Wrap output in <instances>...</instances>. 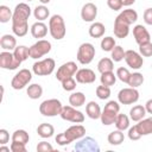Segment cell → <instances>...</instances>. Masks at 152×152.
<instances>
[{
    "label": "cell",
    "instance_id": "obj_1",
    "mask_svg": "<svg viewBox=\"0 0 152 152\" xmlns=\"http://www.w3.org/2000/svg\"><path fill=\"white\" fill-rule=\"evenodd\" d=\"M31 15V7L20 2L14 7L12 17V31L17 37H24L28 32V18Z\"/></svg>",
    "mask_w": 152,
    "mask_h": 152
},
{
    "label": "cell",
    "instance_id": "obj_2",
    "mask_svg": "<svg viewBox=\"0 0 152 152\" xmlns=\"http://www.w3.org/2000/svg\"><path fill=\"white\" fill-rule=\"evenodd\" d=\"M49 32H50L51 37L56 40H61L65 37L66 27H65V23H64V19L62 15L53 14L49 19Z\"/></svg>",
    "mask_w": 152,
    "mask_h": 152
},
{
    "label": "cell",
    "instance_id": "obj_3",
    "mask_svg": "<svg viewBox=\"0 0 152 152\" xmlns=\"http://www.w3.org/2000/svg\"><path fill=\"white\" fill-rule=\"evenodd\" d=\"M120 113V104H119V101H108L106 104H104V108L102 109V113H101V122L102 125L104 126H109L112 124H114L118 114Z\"/></svg>",
    "mask_w": 152,
    "mask_h": 152
},
{
    "label": "cell",
    "instance_id": "obj_4",
    "mask_svg": "<svg viewBox=\"0 0 152 152\" xmlns=\"http://www.w3.org/2000/svg\"><path fill=\"white\" fill-rule=\"evenodd\" d=\"M62 102L57 99H49L39 104V112L44 116H56L62 112Z\"/></svg>",
    "mask_w": 152,
    "mask_h": 152
},
{
    "label": "cell",
    "instance_id": "obj_5",
    "mask_svg": "<svg viewBox=\"0 0 152 152\" xmlns=\"http://www.w3.org/2000/svg\"><path fill=\"white\" fill-rule=\"evenodd\" d=\"M55 66H56L55 59L48 57V58L36 62L32 65V72L37 76H49L53 72Z\"/></svg>",
    "mask_w": 152,
    "mask_h": 152
},
{
    "label": "cell",
    "instance_id": "obj_6",
    "mask_svg": "<svg viewBox=\"0 0 152 152\" xmlns=\"http://www.w3.org/2000/svg\"><path fill=\"white\" fill-rule=\"evenodd\" d=\"M94 57H95V48L91 43H83L78 46L77 56H76L78 63H81L82 65H87L91 63Z\"/></svg>",
    "mask_w": 152,
    "mask_h": 152
},
{
    "label": "cell",
    "instance_id": "obj_7",
    "mask_svg": "<svg viewBox=\"0 0 152 152\" xmlns=\"http://www.w3.org/2000/svg\"><path fill=\"white\" fill-rule=\"evenodd\" d=\"M51 43L46 39H38L33 45L30 46V57L33 59H38L51 51Z\"/></svg>",
    "mask_w": 152,
    "mask_h": 152
},
{
    "label": "cell",
    "instance_id": "obj_8",
    "mask_svg": "<svg viewBox=\"0 0 152 152\" xmlns=\"http://www.w3.org/2000/svg\"><path fill=\"white\" fill-rule=\"evenodd\" d=\"M32 80V72L28 69H21L19 70L11 81V87L15 90L24 89Z\"/></svg>",
    "mask_w": 152,
    "mask_h": 152
},
{
    "label": "cell",
    "instance_id": "obj_9",
    "mask_svg": "<svg viewBox=\"0 0 152 152\" xmlns=\"http://www.w3.org/2000/svg\"><path fill=\"white\" fill-rule=\"evenodd\" d=\"M61 118L65 121H70L74 124H82L84 121V114L76 109V107L70 106H63L62 112H61Z\"/></svg>",
    "mask_w": 152,
    "mask_h": 152
},
{
    "label": "cell",
    "instance_id": "obj_10",
    "mask_svg": "<svg viewBox=\"0 0 152 152\" xmlns=\"http://www.w3.org/2000/svg\"><path fill=\"white\" fill-rule=\"evenodd\" d=\"M139 100V91L137 88H124L118 94V101L121 104H133Z\"/></svg>",
    "mask_w": 152,
    "mask_h": 152
},
{
    "label": "cell",
    "instance_id": "obj_11",
    "mask_svg": "<svg viewBox=\"0 0 152 152\" xmlns=\"http://www.w3.org/2000/svg\"><path fill=\"white\" fill-rule=\"evenodd\" d=\"M77 70H78V68H77V64H76L75 62H72V61L66 62V63L62 64V65L57 69L56 78H57L59 82H62V81H64V80H66V78H69V77L75 76V74L77 72Z\"/></svg>",
    "mask_w": 152,
    "mask_h": 152
},
{
    "label": "cell",
    "instance_id": "obj_12",
    "mask_svg": "<svg viewBox=\"0 0 152 152\" xmlns=\"http://www.w3.org/2000/svg\"><path fill=\"white\" fill-rule=\"evenodd\" d=\"M21 64V62H19L13 52L11 51H2L0 52V66L2 69L6 70H15L17 68H19Z\"/></svg>",
    "mask_w": 152,
    "mask_h": 152
},
{
    "label": "cell",
    "instance_id": "obj_13",
    "mask_svg": "<svg viewBox=\"0 0 152 152\" xmlns=\"http://www.w3.org/2000/svg\"><path fill=\"white\" fill-rule=\"evenodd\" d=\"M129 26L131 24L128 21H126L120 14L115 18L114 20V28H113V32H114V36L116 38H126L129 33Z\"/></svg>",
    "mask_w": 152,
    "mask_h": 152
},
{
    "label": "cell",
    "instance_id": "obj_14",
    "mask_svg": "<svg viewBox=\"0 0 152 152\" xmlns=\"http://www.w3.org/2000/svg\"><path fill=\"white\" fill-rule=\"evenodd\" d=\"M124 59H125V62L127 63V65L129 68L135 69V70L140 69L142 66V64H144L142 56L139 52L134 51V50H127V51H125V58Z\"/></svg>",
    "mask_w": 152,
    "mask_h": 152
},
{
    "label": "cell",
    "instance_id": "obj_15",
    "mask_svg": "<svg viewBox=\"0 0 152 152\" xmlns=\"http://www.w3.org/2000/svg\"><path fill=\"white\" fill-rule=\"evenodd\" d=\"M75 150L76 151H82V152H99L100 151V146L97 145V141L90 137L87 138H81L78 142H76L75 145Z\"/></svg>",
    "mask_w": 152,
    "mask_h": 152
},
{
    "label": "cell",
    "instance_id": "obj_16",
    "mask_svg": "<svg viewBox=\"0 0 152 152\" xmlns=\"http://www.w3.org/2000/svg\"><path fill=\"white\" fill-rule=\"evenodd\" d=\"M63 133H64V135L66 137V139H68L70 142H72V141H75V140H80L81 138H83V137L86 135V128H84V126L77 124V125L70 126V127L66 128Z\"/></svg>",
    "mask_w": 152,
    "mask_h": 152
},
{
    "label": "cell",
    "instance_id": "obj_17",
    "mask_svg": "<svg viewBox=\"0 0 152 152\" xmlns=\"http://www.w3.org/2000/svg\"><path fill=\"white\" fill-rule=\"evenodd\" d=\"M75 77H76V81L78 83H82V84H90V83H94L96 80L95 72L88 68L78 69L77 72L75 74Z\"/></svg>",
    "mask_w": 152,
    "mask_h": 152
},
{
    "label": "cell",
    "instance_id": "obj_18",
    "mask_svg": "<svg viewBox=\"0 0 152 152\" xmlns=\"http://www.w3.org/2000/svg\"><path fill=\"white\" fill-rule=\"evenodd\" d=\"M97 15V7L93 2H87L83 5L81 10V18L86 23H91L96 19Z\"/></svg>",
    "mask_w": 152,
    "mask_h": 152
},
{
    "label": "cell",
    "instance_id": "obj_19",
    "mask_svg": "<svg viewBox=\"0 0 152 152\" xmlns=\"http://www.w3.org/2000/svg\"><path fill=\"white\" fill-rule=\"evenodd\" d=\"M133 37L138 45L151 42V36H150L147 28L142 25H135L133 27Z\"/></svg>",
    "mask_w": 152,
    "mask_h": 152
},
{
    "label": "cell",
    "instance_id": "obj_20",
    "mask_svg": "<svg viewBox=\"0 0 152 152\" xmlns=\"http://www.w3.org/2000/svg\"><path fill=\"white\" fill-rule=\"evenodd\" d=\"M48 26L43 23V21H36L34 24H32L30 31H31V34L33 38H37V39H42L44 38L46 34H48Z\"/></svg>",
    "mask_w": 152,
    "mask_h": 152
},
{
    "label": "cell",
    "instance_id": "obj_21",
    "mask_svg": "<svg viewBox=\"0 0 152 152\" xmlns=\"http://www.w3.org/2000/svg\"><path fill=\"white\" fill-rule=\"evenodd\" d=\"M0 46L5 51H13L17 48V39L12 34H4L0 38Z\"/></svg>",
    "mask_w": 152,
    "mask_h": 152
},
{
    "label": "cell",
    "instance_id": "obj_22",
    "mask_svg": "<svg viewBox=\"0 0 152 152\" xmlns=\"http://www.w3.org/2000/svg\"><path fill=\"white\" fill-rule=\"evenodd\" d=\"M86 113H87V115H88L90 119L96 120V119H100V118H101L102 110H101V108H100V106H99L97 102L90 101V102H88L87 106H86Z\"/></svg>",
    "mask_w": 152,
    "mask_h": 152
},
{
    "label": "cell",
    "instance_id": "obj_23",
    "mask_svg": "<svg viewBox=\"0 0 152 152\" xmlns=\"http://www.w3.org/2000/svg\"><path fill=\"white\" fill-rule=\"evenodd\" d=\"M139 133L142 135H148V134H152V116L151 118H144L142 120L138 121V124L135 125Z\"/></svg>",
    "mask_w": 152,
    "mask_h": 152
},
{
    "label": "cell",
    "instance_id": "obj_24",
    "mask_svg": "<svg viewBox=\"0 0 152 152\" xmlns=\"http://www.w3.org/2000/svg\"><path fill=\"white\" fill-rule=\"evenodd\" d=\"M146 109H145V106H141V104H137V106H133L129 110V119L138 122L140 120H142L146 115Z\"/></svg>",
    "mask_w": 152,
    "mask_h": 152
},
{
    "label": "cell",
    "instance_id": "obj_25",
    "mask_svg": "<svg viewBox=\"0 0 152 152\" xmlns=\"http://www.w3.org/2000/svg\"><path fill=\"white\" fill-rule=\"evenodd\" d=\"M37 133L39 137L44 138V139H48V138H51L55 133V128L51 124H48V122H43L40 124L38 127H37Z\"/></svg>",
    "mask_w": 152,
    "mask_h": 152
},
{
    "label": "cell",
    "instance_id": "obj_26",
    "mask_svg": "<svg viewBox=\"0 0 152 152\" xmlns=\"http://www.w3.org/2000/svg\"><path fill=\"white\" fill-rule=\"evenodd\" d=\"M106 32V27L102 23L95 21L89 27V36L91 38H101Z\"/></svg>",
    "mask_w": 152,
    "mask_h": 152
},
{
    "label": "cell",
    "instance_id": "obj_27",
    "mask_svg": "<svg viewBox=\"0 0 152 152\" xmlns=\"http://www.w3.org/2000/svg\"><path fill=\"white\" fill-rule=\"evenodd\" d=\"M33 17L38 20V21H44L50 17V11L45 5H39L36 6L33 10Z\"/></svg>",
    "mask_w": 152,
    "mask_h": 152
},
{
    "label": "cell",
    "instance_id": "obj_28",
    "mask_svg": "<svg viewBox=\"0 0 152 152\" xmlns=\"http://www.w3.org/2000/svg\"><path fill=\"white\" fill-rule=\"evenodd\" d=\"M107 140H108V142H109L110 145H114V146L122 144V142H124V140H125L124 131L116 129V131L110 132V133L108 134V137H107Z\"/></svg>",
    "mask_w": 152,
    "mask_h": 152
},
{
    "label": "cell",
    "instance_id": "obj_29",
    "mask_svg": "<svg viewBox=\"0 0 152 152\" xmlns=\"http://www.w3.org/2000/svg\"><path fill=\"white\" fill-rule=\"evenodd\" d=\"M13 55L14 57L19 61V62H24L30 57V48L25 46V45H19L13 50Z\"/></svg>",
    "mask_w": 152,
    "mask_h": 152
},
{
    "label": "cell",
    "instance_id": "obj_30",
    "mask_svg": "<svg viewBox=\"0 0 152 152\" xmlns=\"http://www.w3.org/2000/svg\"><path fill=\"white\" fill-rule=\"evenodd\" d=\"M69 103L72 106V107H81L86 103V95L82 93V91H76V93H72L70 96H69Z\"/></svg>",
    "mask_w": 152,
    "mask_h": 152
},
{
    "label": "cell",
    "instance_id": "obj_31",
    "mask_svg": "<svg viewBox=\"0 0 152 152\" xmlns=\"http://www.w3.org/2000/svg\"><path fill=\"white\" fill-rule=\"evenodd\" d=\"M113 69H114V61L112 58L104 57V58H101L97 63V70L101 74L107 71H113Z\"/></svg>",
    "mask_w": 152,
    "mask_h": 152
},
{
    "label": "cell",
    "instance_id": "obj_32",
    "mask_svg": "<svg viewBox=\"0 0 152 152\" xmlns=\"http://www.w3.org/2000/svg\"><path fill=\"white\" fill-rule=\"evenodd\" d=\"M26 93H27V95H28L30 99L37 100V99H39V97L43 95V88H42V86L38 84V83H32V84H30V86L27 87Z\"/></svg>",
    "mask_w": 152,
    "mask_h": 152
},
{
    "label": "cell",
    "instance_id": "obj_33",
    "mask_svg": "<svg viewBox=\"0 0 152 152\" xmlns=\"http://www.w3.org/2000/svg\"><path fill=\"white\" fill-rule=\"evenodd\" d=\"M114 125L116 127V129H120V131H126L129 128V118L126 115V114H118L115 121H114Z\"/></svg>",
    "mask_w": 152,
    "mask_h": 152
},
{
    "label": "cell",
    "instance_id": "obj_34",
    "mask_svg": "<svg viewBox=\"0 0 152 152\" xmlns=\"http://www.w3.org/2000/svg\"><path fill=\"white\" fill-rule=\"evenodd\" d=\"M100 81H101V84L107 86V87H112L116 82V74H114L113 71L102 72L101 77H100Z\"/></svg>",
    "mask_w": 152,
    "mask_h": 152
},
{
    "label": "cell",
    "instance_id": "obj_35",
    "mask_svg": "<svg viewBox=\"0 0 152 152\" xmlns=\"http://www.w3.org/2000/svg\"><path fill=\"white\" fill-rule=\"evenodd\" d=\"M28 140H30V135L25 129H17L12 134V141H17V142H21L26 145Z\"/></svg>",
    "mask_w": 152,
    "mask_h": 152
},
{
    "label": "cell",
    "instance_id": "obj_36",
    "mask_svg": "<svg viewBox=\"0 0 152 152\" xmlns=\"http://www.w3.org/2000/svg\"><path fill=\"white\" fill-rule=\"evenodd\" d=\"M142 83H144V76L140 72H133V74H131L129 80L127 82V84L129 87H132V88H138Z\"/></svg>",
    "mask_w": 152,
    "mask_h": 152
},
{
    "label": "cell",
    "instance_id": "obj_37",
    "mask_svg": "<svg viewBox=\"0 0 152 152\" xmlns=\"http://www.w3.org/2000/svg\"><path fill=\"white\" fill-rule=\"evenodd\" d=\"M120 15H121L126 21H128L131 25L138 20V13H137V11H134V10H132V8L124 10L122 12H120Z\"/></svg>",
    "mask_w": 152,
    "mask_h": 152
},
{
    "label": "cell",
    "instance_id": "obj_38",
    "mask_svg": "<svg viewBox=\"0 0 152 152\" xmlns=\"http://www.w3.org/2000/svg\"><path fill=\"white\" fill-rule=\"evenodd\" d=\"M12 17H13V12L11 11V8L6 5H1L0 6V21L8 23L10 20H12Z\"/></svg>",
    "mask_w": 152,
    "mask_h": 152
},
{
    "label": "cell",
    "instance_id": "obj_39",
    "mask_svg": "<svg viewBox=\"0 0 152 152\" xmlns=\"http://www.w3.org/2000/svg\"><path fill=\"white\" fill-rule=\"evenodd\" d=\"M115 45H116L115 39H114L113 37H110V36L104 37V38H102V40H101V49H102L103 51L110 52V51L114 49Z\"/></svg>",
    "mask_w": 152,
    "mask_h": 152
},
{
    "label": "cell",
    "instance_id": "obj_40",
    "mask_svg": "<svg viewBox=\"0 0 152 152\" xmlns=\"http://www.w3.org/2000/svg\"><path fill=\"white\" fill-rule=\"evenodd\" d=\"M96 96L100 99V100H107L109 96H110V87H107V86H97L96 87Z\"/></svg>",
    "mask_w": 152,
    "mask_h": 152
},
{
    "label": "cell",
    "instance_id": "obj_41",
    "mask_svg": "<svg viewBox=\"0 0 152 152\" xmlns=\"http://www.w3.org/2000/svg\"><path fill=\"white\" fill-rule=\"evenodd\" d=\"M110 53H112V59L114 62H121L125 58V50L120 45H115L114 49L110 51Z\"/></svg>",
    "mask_w": 152,
    "mask_h": 152
},
{
    "label": "cell",
    "instance_id": "obj_42",
    "mask_svg": "<svg viewBox=\"0 0 152 152\" xmlns=\"http://www.w3.org/2000/svg\"><path fill=\"white\" fill-rule=\"evenodd\" d=\"M129 76H131V72H129V70H128L127 68H124V66L118 68V70H116V77H118L121 82L127 83L128 80H129Z\"/></svg>",
    "mask_w": 152,
    "mask_h": 152
},
{
    "label": "cell",
    "instance_id": "obj_43",
    "mask_svg": "<svg viewBox=\"0 0 152 152\" xmlns=\"http://www.w3.org/2000/svg\"><path fill=\"white\" fill-rule=\"evenodd\" d=\"M139 53L142 57H152V43L147 42L139 45Z\"/></svg>",
    "mask_w": 152,
    "mask_h": 152
},
{
    "label": "cell",
    "instance_id": "obj_44",
    "mask_svg": "<svg viewBox=\"0 0 152 152\" xmlns=\"http://www.w3.org/2000/svg\"><path fill=\"white\" fill-rule=\"evenodd\" d=\"M76 82H77V81H76L74 77H69V78L62 81L61 83H62V88H63L64 90H66V91H72V90H75V88H76Z\"/></svg>",
    "mask_w": 152,
    "mask_h": 152
},
{
    "label": "cell",
    "instance_id": "obj_45",
    "mask_svg": "<svg viewBox=\"0 0 152 152\" xmlns=\"http://www.w3.org/2000/svg\"><path fill=\"white\" fill-rule=\"evenodd\" d=\"M127 135H128L129 140H132V141L139 140V139L141 138V134L139 133V131H138V128H137L135 125H134L133 127H129V128H128V133H127Z\"/></svg>",
    "mask_w": 152,
    "mask_h": 152
},
{
    "label": "cell",
    "instance_id": "obj_46",
    "mask_svg": "<svg viewBox=\"0 0 152 152\" xmlns=\"http://www.w3.org/2000/svg\"><path fill=\"white\" fill-rule=\"evenodd\" d=\"M49 151H53V147L50 142L48 141H40L37 145V152H49Z\"/></svg>",
    "mask_w": 152,
    "mask_h": 152
},
{
    "label": "cell",
    "instance_id": "obj_47",
    "mask_svg": "<svg viewBox=\"0 0 152 152\" xmlns=\"http://www.w3.org/2000/svg\"><path fill=\"white\" fill-rule=\"evenodd\" d=\"M107 5L113 11H120L124 6L122 0H107Z\"/></svg>",
    "mask_w": 152,
    "mask_h": 152
},
{
    "label": "cell",
    "instance_id": "obj_48",
    "mask_svg": "<svg viewBox=\"0 0 152 152\" xmlns=\"http://www.w3.org/2000/svg\"><path fill=\"white\" fill-rule=\"evenodd\" d=\"M10 147H11V151H12V152H26V151H27L25 144L17 142V141H12Z\"/></svg>",
    "mask_w": 152,
    "mask_h": 152
},
{
    "label": "cell",
    "instance_id": "obj_49",
    "mask_svg": "<svg viewBox=\"0 0 152 152\" xmlns=\"http://www.w3.org/2000/svg\"><path fill=\"white\" fill-rule=\"evenodd\" d=\"M8 140H10V134H8V132H7L5 128H1V129H0V145L7 144Z\"/></svg>",
    "mask_w": 152,
    "mask_h": 152
},
{
    "label": "cell",
    "instance_id": "obj_50",
    "mask_svg": "<svg viewBox=\"0 0 152 152\" xmlns=\"http://www.w3.org/2000/svg\"><path fill=\"white\" fill-rule=\"evenodd\" d=\"M56 142H57L58 145H61V146H65V145H69V144H70V141L66 139V137L64 135V133L57 134V137H56Z\"/></svg>",
    "mask_w": 152,
    "mask_h": 152
},
{
    "label": "cell",
    "instance_id": "obj_51",
    "mask_svg": "<svg viewBox=\"0 0 152 152\" xmlns=\"http://www.w3.org/2000/svg\"><path fill=\"white\" fill-rule=\"evenodd\" d=\"M144 21L147 25H152V8H146L144 12Z\"/></svg>",
    "mask_w": 152,
    "mask_h": 152
},
{
    "label": "cell",
    "instance_id": "obj_52",
    "mask_svg": "<svg viewBox=\"0 0 152 152\" xmlns=\"http://www.w3.org/2000/svg\"><path fill=\"white\" fill-rule=\"evenodd\" d=\"M145 109H146V112H147L148 114H152V99H150V100L146 101V103H145Z\"/></svg>",
    "mask_w": 152,
    "mask_h": 152
},
{
    "label": "cell",
    "instance_id": "obj_53",
    "mask_svg": "<svg viewBox=\"0 0 152 152\" xmlns=\"http://www.w3.org/2000/svg\"><path fill=\"white\" fill-rule=\"evenodd\" d=\"M134 2H135V0H122L124 6H131V5H133Z\"/></svg>",
    "mask_w": 152,
    "mask_h": 152
},
{
    "label": "cell",
    "instance_id": "obj_54",
    "mask_svg": "<svg viewBox=\"0 0 152 152\" xmlns=\"http://www.w3.org/2000/svg\"><path fill=\"white\" fill-rule=\"evenodd\" d=\"M10 150H11V147H6L4 145L0 146V152H2V151H10Z\"/></svg>",
    "mask_w": 152,
    "mask_h": 152
},
{
    "label": "cell",
    "instance_id": "obj_55",
    "mask_svg": "<svg viewBox=\"0 0 152 152\" xmlns=\"http://www.w3.org/2000/svg\"><path fill=\"white\" fill-rule=\"evenodd\" d=\"M40 2H42V5H46V4H49L51 0H39Z\"/></svg>",
    "mask_w": 152,
    "mask_h": 152
},
{
    "label": "cell",
    "instance_id": "obj_56",
    "mask_svg": "<svg viewBox=\"0 0 152 152\" xmlns=\"http://www.w3.org/2000/svg\"><path fill=\"white\" fill-rule=\"evenodd\" d=\"M26 1H33V0H26Z\"/></svg>",
    "mask_w": 152,
    "mask_h": 152
}]
</instances>
